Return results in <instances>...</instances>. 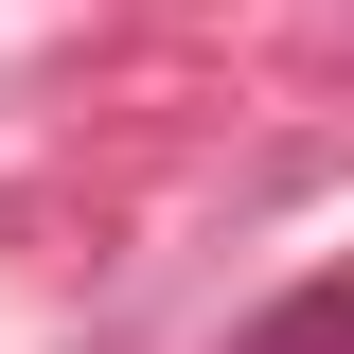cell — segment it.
Instances as JSON below:
<instances>
[{
  "label": "cell",
  "mask_w": 354,
  "mask_h": 354,
  "mask_svg": "<svg viewBox=\"0 0 354 354\" xmlns=\"http://www.w3.org/2000/svg\"><path fill=\"white\" fill-rule=\"evenodd\" d=\"M230 354H354V266H319V283H283V301L248 319Z\"/></svg>",
  "instance_id": "6da1fadb"
}]
</instances>
